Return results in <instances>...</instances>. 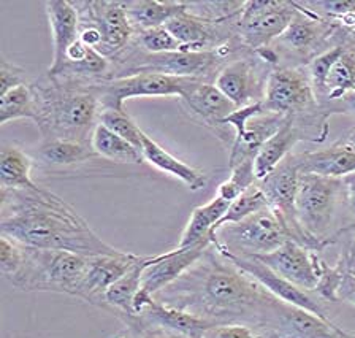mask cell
<instances>
[{
    "label": "cell",
    "instance_id": "obj_1",
    "mask_svg": "<svg viewBox=\"0 0 355 338\" xmlns=\"http://www.w3.org/2000/svg\"><path fill=\"white\" fill-rule=\"evenodd\" d=\"M154 297L214 324L241 323L246 318L252 323L273 324L279 302L227 259L214 243L181 278Z\"/></svg>",
    "mask_w": 355,
    "mask_h": 338
},
{
    "label": "cell",
    "instance_id": "obj_2",
    "mask_svg": "<svg viewBox=\"0 0 355 338\" xmlns=\"http://www.w3.org/2000/svg\"><path fill=\"white\" fill-rule=\"evenodd\" d=\"M0 235L22 246L59 249L81 256H116L122 251L98 237L76 210L54 192L35 189H0Z\"/></svg>",
    "mask_w": 355,
    "mask_h": 338
},
{
    "label": "cell",
    "instance_id": "obj_3",
    "mask_svg": "<svg viewBox=\"0 0 355 338\" xmlns=\"http://www.w3.org/2000/svg\"><path fill=\"white\" fill-rule=\"evenodd\" d=\"M31 85L35 94V124L43 140L91 142L98 124L100 102L89 85L48 74Z\"/></svg>",
    "mask_w": 355,
    "mask_h": 338
},
{
    "label": "cell",
    "instance_id": "obj_4",
    "mask_svg": "<svg viewBox=\"0 0 355 338\" xmlns=\"http://www.w3.org/2000/svg\"><path fill=\"white\" fill-rule=\"evenodd\" d=\"M248 49L240 37L220 47L216 51H176L164 54H151L141 51L133 43L124 53L111 60L110 80L127 78L133 75L157 74L181 76V78H196L214 83L219 70L229 62V58L236 51Z\"/></svg>",
    "mask_w": 355,
    "mask_h": 338
},
{
    "label": "cell",
    "instance_id": "obj_5",
    "mask_svg": "<svg viewBox=\"0 0 355 338\" xmlns=\"http://www.w3.org/2000/svg\"><path fill=\"white\" fill-rule=\"evenodd\" d=\"M89 256L22 246V262L8 281L19 291L60 292L78 297Z\"/></svg>",
    "mask_w": 355,
    "mask_h": 338
},
{
    "label": "cell",
    "instance_id": "obj_6",
    "mask_svg": "<svg viewBox=\"0 0 355 338\" xmlns=\"http://www.w3.org/2000/svg\"><path fill=\"white\" fill-rule=\"evenodd\" d=\"M343 198H346L343 178L300 175L295 197L297 218L315 251L331 245L340 235L331 234V227Z\"/></svg>",
    "mask_w": 355,
    "mask_h": 338
},
{
    "label": "cell",
    "instance_id": "obj_7",
    "mask_svg": "<svg viewBox=\"0 0 355 338\" xmlns=\"http://www.w3.org/2000/svg\"><path fill=\"white\" fill-rule=\"evenodd\" d=\"M292 240L284 221L273 208L266 207L248 219L218 229L214 246L233 256H262Z\"/></svg>",
    "mask_w": 355,
    "mask_h": 338
},
{
    "label": "cell",
    "instance_id": "obj_8",
    "mask_svg": "<svg viewBox=\"0 0 355 338\" xmlns=\"http://www.w3.org/2000/svg\"><path fill=\"white\" fill-rule=\"evenodd\" d=\"M198 81L202 80L181 78V76L157 74H143L127 76V78L102 81L97 83V85H89V87H91L92 92L97 96L100 102V110H125V101L135 97L176 96L181 99L184 97Z\"/></svg>",
    "mask_w": 355,
    "mask_h": 338
},
{
    "label": "cell",
    "instance_id": "obj_9",
    "mask_svg": "<svg viewBox=\"0 0 355 338\" xmlns=\"http://www.w3.org/2000/svg\"><path fill=\"white\" fill-rule=\"evenodd\" d=\"M295 13V2L248 0L238 21V37L244 47L257 53L284 34Z\"/></svg>",
    "mask_w": 355,
    "mask_h": 338
},
{
    "label": "cell",
    "instance_id": "obj_10",
    "mask_svg": "<svg viewBox=\"0 0 355 338\" xmlns=\"http://www.w3.org/2000/svg\"><path fill=\"white\" fill-rule=\"evenodd\" d=\"M80 16V26L92 27L102 37L98 53L113 60L124 53L135 37V31L127 18L124 2L113 0H91L71 2Z\"/></svg>",
    "mask_w": 355,
    "mask_h": 338
},
{
    "label": "cell",
    "instance_id": "obj_11",
    "mask_svg": "<svg viewBox=\"0 0 355 338\" xmlns=\"http://www.w3.org/2000/svg\"><path fill=\"white\" fill-rule=\"evenodd\" d=\"M262 102L265 112L284 116L311 113L320 107L309 75L295 67L271 69Z\"/></svg>",
    "mask_w": 355,
    "mask_h": 338
},
{
    "label": "cell",
    "instance_id": "obj_12",
    "mask_svg": "<svg viewBox=\"0 0 355 338\" xmlns=\"http://www.w3.org/2000/svg\"><path fill=\"white\" fill-rule=\"evenodd\" d=\"M298 178L300 174L295 162H293V156L288 154L266 178L259 181V185L263 189L266 198H268L270 207L284 221L292 242H297L300 245L315 251L313 242L304 234L297 218L295 197L298 189Z\"/></svg>",
    "mask_w": 355,
    "mask_h": 338
},
{
    "label": "cell",
    "instance_id": "obj_13",
    "mask_svg": "<svg viewBox=\"0 0 355 338\" xmlns=\"http://www.w3.org/2000/svg\"><path fill=\"white\" fill-rule=\"evenodd\" d=\"M295 5L297 13L293 16L292 23L288 24L284 34L277 38L271 48H281L292 56L313 60L320 56V49L327 45L329 38H331L338 27L341 26L309 12L306 7H303L302 2H295Z\"/></svg>",
    "mask_w": 355,
    "mask_h": 338
},
{
    "label": "cell",
    "instance_id": "obj_14",
    "mask_svg": "<svg viewBox=\"0 0 355 338\" xmlns=\"http://www.w3.org/2000/svg\"><path fill=\"white\" fill-rule=\"evenodd\" d=\"M255 53L244 54L227 62L219 70L214 85L218 90L235 103L236 108L248 107L255 102H262L268 75H262L260 59H254ZM271 71V70H270Z\"/></svg>",
    "mask_w": 355,
    "mask_h": 338
},
{
    "label": "cell",
    "instance_id": "obj_15",
    "mask_svg": "<svg viewBox=\"0 0 355 338\" xmlns=\"http://www.w3.org/2000/svg\"><path fill=\"white\" fill-rule=\"evenodd\" d=\"M282 278L293 282L300 289L314 292L319 285L324 260L313 249L288 240L275 251L254 256Z\"/></svg>",
    "mask_w": 355,
    "mask_h": 338
},
{
    "label": "cell",
    "instance_id": "obj_16",
    "mask_svg": "<svg viewBox=\"0 0 355 338\" xmlns=\"http://www.w3.org/2000/svg\"><path fill=\"white\" fill-rule=\"evenodd\" d=\"M220 253L224 254L227 259L232 260L238 269H241L244 273H248L251 278L257 281L259 285H262L271 296L277 298V301L292 305V307L306 310V312L319 316L320 319L333 324V321L327 316L324 307H322L320 302H318V298L311 296L308 291L300 289V287L293 285V282L287 281L286 278H282V276L275 273L273 270H270L266 265L260 262L259 259H255L254 256H233V254L225 251Z\"/></svg>",
    "mask_w": 355,
    "mask_h": 338
},
{
    "label": "cell",
    "instance_id": "obj_17",
    "mask_svg": "<svg viewBox=\"0 0 355 338\" xmlns=\"http://www.w3.org/2000/svg\"><path fill=\"white\" fill-rule=\"evenodd\" d=\"M138 259L140 256L125 251L116 254V256L89 257L86 273L81 280L80 289H78V298L108 310L105 294Z\"/></svg>",
    "mask_w": 355,
    "mask_h": 338
},
{
    "label": "cell",
    "instance_id": "obj_18",
    "mask_svg": "<svg viewBox=\"0 0 355 338\" xmlns=\"http://www.w3.org/2000/svg\"><path fill=\"white\" fill-rule=\"evenodd\" d=\"M211 245H213L211 242H203L187 248L176 246L164 254L153 256V260L143 271L141 291L149 294V296H155L165 287L173 285L203 256V253Z\"/></svg>",
    "mask_w": 355,
    "mask_h": 338
},
{
    "label": "cell",
    "instance_id": "obj_19",
    "mask_svg": "<svg viewBox=\"0 0 355 338\" xmlns=\"http://www.w3.org/2000/svg\"><path fill=\"white\" fill-rule=\"evenodd\" d=\"M44 10L53 37V62L46 74L55 75L64 67L69 48L80 40V16L69 0H48Z\"/></svg>",
    "mask_w": 355,
    "mask_h": 338
},
{
    "label": "cell",
    "instance_id": "obj_20",
    "mask_svg": "<svg viewBox=\"0 0 355 338\" xmlns=\"http://www.w3.org/2000/svg\"><path fill=\"white\" fill-rule=\"evenodd\" d=\"M182 108L205 126L216 132L224 127V121L235 112L236 107L225 97L214 83L198 81L184 97L180 99Z\"/></svg>",
    "mask_w": 355,
    "mask_h": 338
},
{
    "label": "cell",
    "instance_id": "obj_21",
    "mask_svg": "<svg viewBox=\"0 0 355 338\" xmlns=\"http://www.w3.org/2000/svg\"><path fill=\"white\" fill-rule=\"evenodd\" d=\"M288 116L263 112L248 121L243 135L233 138L229 154V169L236 167L246 160H255L257 154L266 142L273 137L282 126L286 124Z\"/></svg>",
    "mask_w": 355,
    "mask_h": 338
},
{
    "label": "cell",
    "instance_id": "obj_22",
    "mask_svg": "<svg viewBox=\"0 0 355 338\" xmlns=\"http://www.w3.org/2000/svg\"><path fill=\"white\" fill-rule=\"evenodd\" d=\"M300 175L344 178L355 174V148L336 143L330 148L292 154Z\"/></svg>",
    "mask_w": 355,
    "mask_h": 338
},
{
    "label": "cell",
    "instance_id": "obj_23",
    "mask_svg": "<svg viewBox=\"0 0 355 338\" xmlns=\"http://www.w3.org/2000/svg\"><path fill=\"white\" fill-rule=\"evenodd\" d=\"M273 324L277 327V332L297 338H338L340 330L335 323H327L306 310L292 307L281 301L277 302Z\"/></svg>",
    "mask_w": 355,
    "mask_h": 338
},
{
    "label": "cell",
    "instance_id": "obj_24",
    "mask_svg": "<svg viewBox=\"0 0 355 338\" xmlns=\"http://www.w3.org/2000/svg\"><path fill=\"white\" fill-rule=\"evenodd\" d=\"M138 318L146 324L162 327V329L171 330L186 338H200L205 330L209 329L211 326H216L208 319L184 312V310L168 307L155 298Z\"/></svg>",
    "mask_w": 355,
    "mask_h": 338
},
{
    "label": "cell",
    "instance_id": "obj_25",
    "mask_svg": "<svg viewBox=\"0 0 355 338\" xmlns=\"http://www.w3.org/2000/svg\"><path fill=\"white\" fill-rule=\"evenodd\" d=\"M143 158L149 165H153L164 174L173 176V178L184 183L187 189L191 191H202L207 186V176L203 171L193 169L192 165L182 162L181 159L175 158L165 148L154 142L151 137L143 134Z\"/></svg>",
    "mask_w": 355,
    "mask_h": 338
},
{
    "label": "cell",
    "instance_id": "obj_26",
    "mask_svg": "<svg viewBox=\"0 0 355 338\" xmlns=\"http://www.w3.org/2000/svg\"><path fill=\"white\" fill-rule=\"evenodd\" d=\"M153 256H140L132 267L125 271L121 278L114 282L105 294V302L108 305V312L114 313L119 319L133 318V298L141 289L143 271Z\"/></svg>",
    "mask_w": 355,
    "mask_h": 338
},
{
    "label": "cell",
    "instance_id": "obj_27",
    "mask_svg": "<svg viewBox=\"0 0 355 338\" xmlns=\"http://www.w3.org/2000/svg\"><path fill=\"white\" fill-rule=\"evenodd\" d=\"M127 18L135 31V34L154 27L165 26L176 15L187 8V2H175V0H129L124 2Z\"/></svg>",
    "mask_w": 355,
    "mask_h": 338
},
{
    "label": "cell",
    "instance_id": "obj_28",
    "mask_svg": "<svg viewBox=\"0 0 355 338\" xmlns=\"http://www.w3.org/2000/svg\"><path fill=\"white\" fill-rule=\"evenodd\" d=\"M229 207L230 202H227L218 196L207 205H200V207H197L192 212L191 218H189V223L184 232H182V237L180 243H178V248L193 246L203 242L213 243L214 226L224 218V214L227 213Z\"/></svg>",
    "mask_w": 355,
    "mask_h": 338
},
{
    "label": "cell",
    "instance_id": "obj_29",
    "mask_svg": "<svg viewBox=\"0 0 355 338\" xmlns=\"http://www.w3.org/2000/svg\"><path fill=\"white\" fill-rule=\"evenodd\" d=\"M33 159L16 145H5L0 153V189H35L32 180Z\"/></svg>",
    "mask_w": 355,
    "mask_h": 338
},
{
    "label": "cell",
    "instance_id": "obj_30",
    "mask_svg": "<svg viewBox=\"0 0 355 338\" xmlns=\"http://www.w3.org/2000/svg\"><path fill=\"white\" fill-rule=\"evenodd\" d=\"M37 158L42 162L55 167H69L87 162V160L98 158L91 142H78V140H43L42 145L37 149Z\"/></svg>",
    "mask_w": 355,
    "mask_h": 338
},
{
    "label": "cell",
    "instance_id": "obj_31",
    "mask_svg": "<svg viewBox=\"0 0 355 338\" xmlns=\"http://www.w3.org/2000/svg\"><path fill=\"white\" fill-rule=\"evenodd\" d=\"M91 145L98 158L113 160L119 164H141L144 158L140 149L124 138L116 135L107 127L97 124L92 132Z\"/></svg>",
    "mask_w": 355,
    "mask_h": 338
},
{
    "label": "cell",
    "instance_id": "obj_32",
    "mask_svg": "<svg viewBox=\"0 0 355 338\" xmlns=\"http://www.w3.org/2000/svg\"><path fill=\"white\" fill-rule=\"evenodd\" d=\"M352 92H355V54L346 47L330 70L325 85V96L320 107H324L325 102H340L341 99Z\"/></svg>",
    "mask_w": 355,
    "mask_h": 338
},
{
    "label": "cell",
    "instance_id": "obj_33",
    "mask_svg": "<svg viewBox=\"0 0 355 338\" xmlns=\"http://www.w3.org/2000/svg\"><path fill=\"white\" fill-rule=\"evenodd\" d=\"M35 94L31 83L16 86L0 96V124L2 126L26 118L35 121Z\"/></svg>",
    "mask_w": 355,
    "mask_h": 338
},
{
    "label": "cell",
    "instance_id": "obj_34",
    "mask_svg": "<svg viewBox=\"0 0 355 338\" xmlns=\"http://www.w3.org/2000/svg\"><path fill=\"white\" fill-rule=\"evenodd\" d=\"M266 207H270L268 198H266L263 189L257 183V185L249 187V189L246 192H243L241 196L236 198V201H233L230 203V207H229V210H227V213L224 214V218H222L219 223L214 226L213 242H214V234L218 232V229H220V227L241 223V221L248 219L249 216L255 214L257 212H260V210H263Z\"/></svg>",
    "mask_w": 355,
    "mask_h": 338
},
{
    "label": "cell",
    "instance_id": "obj_35",
    "mask_svg": "<svg viewBox=\"0 0 355 338\" xmlns=\"http://www.w3.org/2000/svg\"><path fill=\"white\" fill-rule=\"evenodd\" d=\"M98 124H102L114 132L116 135H119L132 143L133 146L138 148L141 151L143 148V134L144 132L137 126L129 113L125 110H114V108H102L98 115ZM143 153V151H141Z\"/></svg>",
    "mask_w": 355,
    "mask_h": 338
},
{
    "label": "cell",
    "instance_id": "obj_36",
    "mask_svg": "<svg viewBox=\"0 0 355 338\" xmlns=\"http://www.w3.org/2000/svg\"><path fill=\"white\" fill-rule=\"evenodd\" d=\"M257 183L259 180L255 175L254 160H246V162H241L236 167L230 169V176L224 183H220L216 196L232 203Z\"/></svg>",
    "mask_w": 355,
    "mask_h": 338
},
{
    "label": "cell",
    "instance_id": "obj_37",
    "mask_svg": "<svg viewBox=\"0 0 355 338\" xmlns=\"http://www.w3.org/2000/svg\"><path fill=\"white\" fill-rule=\"evenodd\" d=\"M133 45L140 48L141 51L151 54H164V53H176L184 51V48L176 38L170 34V31L165 26L154 27L143 32H138L132 40Z\"/></svg>",
    "mask_w": 355,
    "mask_h": 338
},
{
    "label": "cell",
    "instance_id": "obj_38",
    "mask_svg": "<svg viewBox=\"0 0 355 338\" xmlns=\"http://www.w3.org/2000/svg\"><path fill=\"white\" fill-rule=\"evenodd\" d=\"M344 48H346V43L333 47L329 49V51L322 53L320 56L311 60L308 65V75L319 105L322 103V101H324L325 85H327V78H329L330 70L333 67V64L338 60V58L344 53Z\"/></svg>",
    "mask_w": 355,
    "mask_h": 338
},
{
    "label": "cell",
    "instance_id": "obj_39",
    "mask_svg": "<svg viewBox=\"0 0 355 338\" xmlns=\"http://www.w3.org/2000/svg\"><path fill=\"white\" fill-rule=\"evenodd\" d=\"M346 273L347 270L344 269L341 264L335 265V267H330V265H327L324 262L319 285L314 289V292L318 294L320 298H324V301L338 302L340 301V289Z\"/></svg>",
    "mask_w": 355,
    "mask_h": 338
},
{
    "label": "cell",
    "instance_id": "obj_40",
    "mask_svg": "<svg viewBox=\"0 0 355 338\" xmlns=\"http://www.w3.org/2000/svg\"><path fill=\"white\" fill-rule=\"evenodd\" d=\"M22 262V245L11 238L0 235V271L3 278H10Z\"/></svg>",
    "mask_w": 355,
    "mask_h": 338
},
{
    "label": "cell",
    "instance_id": "obj_41",
    "mask_svg": "<svg viewBox=\"0 0 355 338\" xmlns=\"http://www.w3.org/2000/svg\"><path fill=\"white\" fill-rule=\"evenodd\" d=\"M200 338H260L254 327L243 323L211 326Z\"/></svg>",
    "mask_w": 355,
    "mask_h": 338
},
{
    "label": "cell",
    "instance_id": "obj_42",
    "mask_svg": "<svg viewBox=\"0 0 355 338\" xmlns=\"http://www.w3.org/2000/svg\"><path fill=\"white\" fill-rule=\"evenodd\" d=\"M21 85H27L26 70L8 62L7 59L0 60V96Z\"/></svg>",
    "mask_w": 355,
    "mask_h": 338
},
{
    "label": "cell",
    "instance_id": "obj_43",
    "mask_svg": "<svg viewBox=\"0 0 355 338\" xmlns=\"http://www.w3.org/2000/svg\"><path fill=\"white\" fill-rule=\"evenodd\" d=\"M340 301L351 303L355 307V276L347 271L344 276L341 289H340Z\"/></svg>",
    "mask_w": 355,
    "mask_h": 338
},
{
    "label": "cell",
    "instance_id": "obj_44",
    "mask_svg": "<svg viewBox=\"0 0 355 338\" xmlns=\"http://www.w3.org/2000/svg\"><path fill=\"white\" fill-rule=\"evenodd\" d=\"M343 185H344V197H346V203L355 218V174L344 176Z\"/></svg>",
    "mask_w": 355,
    "mask_h": 338
},
{
    "label": "cell",
    "instance_id": "obj_45",
    "mask_svg": "<svg viewBox=\"0 0 355 338\" xmlns=\"http://www.w3.org/2000/svg\"><path fill=\"white\" fill-rule=\"evenodd\" d=\"M341 105L344 108V112L346 113H352L355 116V92L349 94V96H346L344 99H341Z\"/></svg>",
    "mask_w": 355,
    "mask_h": 338
},
{
    "label": "cell",
    "instance_id": "obj_46",
    "mask_svg": "<svg viewBox=\"0 0 355 338\" xmlns=\"http://www.w3.org/2000/svg\"><path fill=\"white\" fill-rule=\"evenodd\" d=\"M340 143H341V145L355 148V129H352L351 132H349V134H347L346 137H344Z\"/></svg>",
    "mask_w": 355,
    "mask_h": 338
},
{
    "label": "cell",
    "instance_id": "obj_47",
    "mask_svg": "<svg viewBox=\"0 0 355 338\" xmlns=\"http://www.w3.org/2000/svg\"><path fill=\"white\" fill-rule=\"evenodd\" d=\"M268 338H297V337L288 335V334H282V332H277V330H275V332H271Z\"/></svg>",
    "mask_w": 355,
    "mask_h": 338
},
{
    "label": "cell",
    "instance_id": "obj_48",
    "mask_svg": "<svg viewBox=\"0 0 355 338\" xmlns=\"http://www.w3.org/2000/svg\"><path fill=\"white\" fill-rule=\"evenodd\" d=\"M338 338H355V334H352V332H346L340 329L338 330Z\"/></svg>",
    "mask_w": 355,
    "mask_h": 338
},
{
    "label": "cell",
    "instance_id": "obj_49",
    "mask_svg": "<svg viewBox=\"0 0 355 338\" xmlns=\"http://www.w3.org/2000/svg\"><path fill=\"white\" fill-rule=\"evenodd\" d=\"M346 47L351 49V51L355 54V40H352V42H346Z\"/></svg>",
    "mask_w": 355,
    "mask_h": 338
}]
</instances>
